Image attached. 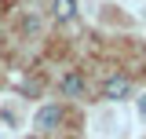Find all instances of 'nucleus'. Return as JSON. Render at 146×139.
Wrapping results in <instances>:
<instances>
[{"mask_svg": "<svg viewBox=\"0 0 146 139\" xmlns=\"http://www.w3.org/2000/svg\"><path fill=\"white\" fill-rule=\"evenodd\" d=\"M102 92H106V99H113V103H121V99H128V95H131V81H128L124 73H113V77H106V84H102Z\"/></svg>", "mask_w": 146, "mask_h": 139, "instance_id": "1", "label": "nucleus"}, {"mask_svg": "<svg viewBox=\"0 0 146 139\" xmlns=\"http://www.w3.org/2000/svg\"><path fill=\"white\" fill-rule=\"evenodd\" d=\"M58 121H62V106H55V103H51V106H40L36 117H33V124L40 128V132H51Z\"/></svg>", "mask_w": 146, "mask_h": 139, "instance_id": "2", "label": "nucleus"}, {"mask_svg": "<svg viewBox=\"0 0 146 139\" xmlns=\"http://www.w3.org/2000/svg\"><path fill=\"white\" fill-rule=\"evenodd\" d=\"M58 88H62V95H70V99H77V95L84 92V77H80V73H66Z\"/></svg>", "mask_w": 146, "mask_h": 139, "instance_id": "3", "label": "nucleus"}, {"mask_svg": "<svg viewBox=\"0 0 146 139\" xmlns=\"http://www.w3.org/2000/svg\"><path fill=\"white\" fill-rule=\"evenodd\" d=\"M77 15V0H55V18L58 22H70Z\"/></svg>", "mask_w": 146, "mask_h": 139, "instance_id": "4", "label": "nucleus"}, {"mask_svg": "<svg viewBox=\"0 0 146 139\" xmlns=\"http://www.w3.org/2000/svg\"><path fill=\"white\" fill-rule=\"evenodd\" d=\"M139 114H143V117H146V95H143V99H139Z\"/></svg>", "mask_w": 146, "mask_h": 139, "instance_id": "5", "label": "nucleus"}]
</instances>
